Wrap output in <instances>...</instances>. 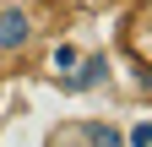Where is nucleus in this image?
Segmentation results:
<instances>
[{"mask_svg":"<svg viewBox=\"0 0 152 147\" xmlns=\"http://www.w3.org/2000/svg\"><path fill=\"white\" fill-rule=\"evenodd\" d=\"M76 60H82V54H76V49H71V44H65V49H60V54H54V71H65V65H76Z\"/></svg>","mask_w":152,"mask_h":147,"instance_id":"obj_5","label":"nucleus"},{"mask_svg":"<svg viewBox=\"0 0 152 147\" xmlns=\"http://www.w3.org/2000/svg\"><path fill=\"white\" fill-rule=\"evenodd\" d=\"M103 71H109V65H103V54H87L76 76H60V87H71V93H82V87H92V82L103 76Z\"/></svg>","mask_w":152,"mask_h":147,"instance_id":"obj_2","label":"nucleus"},{"mask_svg":"<svg viewBox=\"0 0 152 147\" xmlns=\"http://www.w3.org/2000/svg\"><path fill=\"white\" fill-rule=\"evenodd\" d=\"M38 44V16L22 0H0V60H22Z\"/></svg>","mask_w":152,"mask_h":147,"instance_id":"obj_1","label":"nucleus"},{"mask_svg":"<svg viewBox=\"0 0 152 147\" xmlns=\"http://www.w3.org/2000/svg\"><path fill=\"white\" fill-rule=\"evenodd\" d=\"M125 147H152V120H136L125 131Z\"/></svg>","mask_w":152,"mask_h":147,"instance_id":"obj_4","label":"nucleus"},{"mask_svg":"<svg viewBox=\"0 0 152 147\" xmlns=\"http://www.w3.org/2000/svg\"><path fill=\"white\" fill-rule=\"evenodd\" d=\"M87 136H92V147H125V136L114 131V125H92Z\"/></svg>","mask_w":152,"mask_h":147,"instance_id":"obj_3","label":"nucleus"}]
</instances>
